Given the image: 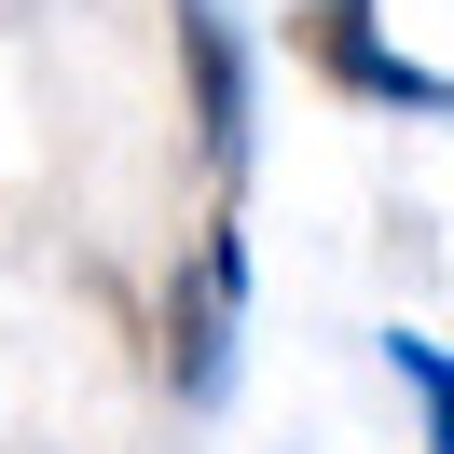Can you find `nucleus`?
I'll list each match as a JSON object with an SVG mask.
<instances>
[{"instance_id":"1","label":"nucleus","mask_w":454,"mask_h":454,"mask_svg":"<svg viewBox=\"0 0 454 454\" xmlns=\"http://www.w3.org/2000/svg\"><path fill=\"white\" fill-rule=\"evenodd\" d=\"M289 56H303L331 97H358V111H413V124H454V69L399 56V42L372 28V0H303V14H289Z\"/></svg>"},{"instance_id":"3","label":"nucleus","mask_w":454,"mask_h":454,"mask_svg":"<svg viewBox=\"0 0 454 454\" xmlns=\"http://www.w3.org/2000/svg\"><path fill=\"white\" fill-rule=\"evenodd\" d=\"M179 56H193V138H207V166H248V56H234L221 0H179Z\"/></svg>"},{"instance_id":"4","label":"nucleus","mask_w":454,"mask_h":454,"mask_svg":"<svg viewBox=\"0 0 454 454\" xmlns=\"http://www.w3.org/2000/svg\"><path fill=\"white\" fill-rule=\"evenodd\" d=\"M386 372L413 386V413H427V454H454V344H427V331H386Z\"/></svg>"},{"instance_id":"2","label":"nucleus","mask_w":454,"mask_h":454,"mask_svg":"<svg viewBox=\"0 0 454 454\" xmlns=\"http://www.w3.org/2000/svg\"><path fill=\"white\" fill-rule=\"evenodd\" d=\"M234 317H248V234L207 221V248L166 276V386L193 399V413L234 386Z\"/></svg>"}]
</instances>
